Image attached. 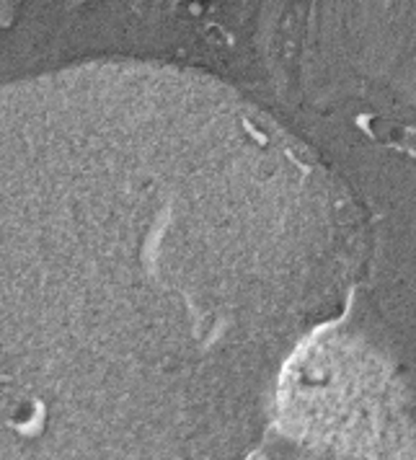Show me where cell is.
<instances>
[{
  "label": "cell",
  "instance_id": "obj_1",
  "mask_svg": "<svg viewBox=\"0 0 416 460\" xmlns=\"http://www.w3.org/2000/svg\"><path fill=\"white\" fill-rule=\"evenodd\" d=\"M321 259L233 88L158 63L0 85V458H233Z\"/></svg>",
  "mask_w": 416,
  "mask_h": 460
},
{
  "label": "cell",
  "instance_id": "obj_2",
  "mask_svg": "<svg viewBox=\"0 0 416 460\" xmlns=\"http://www.w3.org/2000/svg\"><path fill=\"white\" fill-rule=\"evenodd\" d=\"M19 0H0V19L3 16H8L11 11H13V5H16Z\"/></svg>",
  "mask_w": 416,
  "mask_h": 460
}]
</instances>
